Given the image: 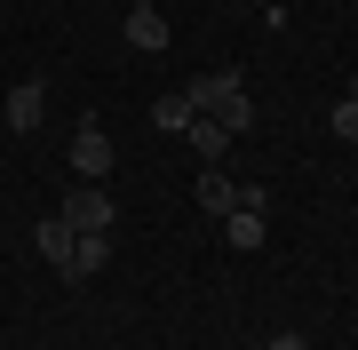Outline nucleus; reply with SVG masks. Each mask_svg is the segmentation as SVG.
I'll return each mask as SVG.
<instances>
[{"instance_id": "obj_3", "label": "nucleus", "mask_w": 358, "mask_h": 350, "mask_svg": "<svg viewBox=\"0 0 358 350\" xmlns=\"http://www.w3.org/2000/svg\"><path fill=\"white\" fill-rule=\"evenodd\" d=\"M32 247H40V263H48V271H64V279H80V231H64V223H40L32 231Z\"/></svg>"}, {"instance_id": "obj_9", "label": "nucleus", "mask_w": 358, "mask_h": 350, "mask_svg": "<svg viewBox=\"0 0 358 350\" xmlns=\"http://www.w3.org/2000/svg\"><path fill=\"white\" fill-rule=\"evenodd\" d=\"M183 136H192V152H199V159H207V168H215V159H223V152H231V136H223V128H215V119H192V128H183Z\"/></svg>"}, {"instance_id": "obj_12", "label": "nucleus", "mask_w": 358, "mask_h": 350, "mask_svg": "<svg viewBox=\"0 0 358 350\" xmlns=\"http://www.w3.org/2000/svg\"><path fill=\"white\" fill-rule=\"evenodd\" d=\"M255 350H310V335H294V326H287V335H271V342H255Z\"/></svg>"}, {"instance_id": "obj_7", "label": "nucleus", "mask_w": 358, "mask_h": 350, "mask_svg": "<svg viewBox=\"0 0 358 350\" xmlns=\"http://www.w3.org/2000/svg\"><path fill=\"white\" fill-rule=\"evenodd\" d=\"M199 207H207V215L223 223L231 207H239V183H231V175H199Z\"/></svg>"}, {"instance_id": "obj_10", "label": "nucleus", "mask_w": 358, "mask_h": 350, "mask_svg": "<svg viewBox=\"0 0 358 350\" xmlns=\"http://www.w3.org/2000/svg\"><path fill=\"white\" fill-rule=\"evenodd\" d=\"M152 128L183 136V128H192V104H183V96H159V104H152Z\"/></svg>"}, {"instance_id": "obj_4", "label": "nucleus", "mask_w": 358, "mask_h": 350, "mask_svg": "<svg viewBox=\"0 0 358 350\" xmlns=\"http://www.w3.org/2000/svg\"><path fill=\"white\" fill-rule=\"evenodd\" d=\"M72 175H80V183H103V175H112V136H103L96 119L72 136Z\"/></svg>"}, {"instance_id": "obj_11", "label": "nucleus", "mask_w": 358, "mask_h": 350, "mask_svg": "<svg viewBox=\"0 0 358 350\" xmlns=\"http://www.w3.org/2000/svg\"><path fill=\"white\" fill-rule=\"evenodd\" d=\"M327 128H334V136H343V143H358V96H343V104H334V112H327Z\"/></svg>"}, {"instance_id": "obj_2", "label": "nucleus", "mask_w": 358, "mask_h": 350, "mask_svg": "<svg viewBox=\"0 0 358 350\" xmlns=\"http://www.w3.org/2000/svg\"><path fill=\"white\" fill-rule=\"evenodd\" d=\"M176 96H183V104H192V119H207L215 104H231V96H247V80H239V72L223 64V72H199L192 88H176Z\"/></svg>"}, {"instance_id": "obj_6", "label": "nucleus", "mask_w": 358, "mask_h": 350, "mask_svg": "<svg viewBox=\"0 0 358 350\" xmlns=\"http://www.w3.org/2000/svg\"><path fill=\"white\" fill-rule=\"evenodd\" d=\"M40 119H48V88H40V80H16V88H8V128L32 136Z\"/></svg>"}, {"instance_id": "obj_8", "label": "nucleus", "mask_w": 358, "mask_h": 350, "mask_svg": "<svg viewBox=\"0 0 358 350\" xmlns=\"http://www.w3.org/2000/svg\"><path fill=\"white\" fill-rule=\"evenodd\" d=\"M207 119H215V128H223L231 143H239V136H255V104H247V96H231V104H215Z\"/></svg>"}, {"instance_id": "obj_1", "label": "nucleus", "mask_w": 358, "mask_h": 350, "mask_svg": "<svg viewBox=\"0 0 358 350\" xmlns=\"http://www.w3.org/2000/svg\"><path fill=\"white\" fill-rule=\"evenodd\" d=\"M56 223H64V231H88V239H112V191H103V183H72Z\"/></svg>"}, {"instance_id": "obj_5", "label": "nucleus", "mask_w": 358, "mask_h": 350, "mask_svg": "<svg viewBox=\"0 0 358 350\" xmlns=\"http://www.w3.org/2000/svg\"><path fill=\"white\" fill-rule=\"evenodd\" d=\"M120 32H128L136 56H159V48H167V16H159V0H128V24H120Z\"/></svg>"}]
</instances>
